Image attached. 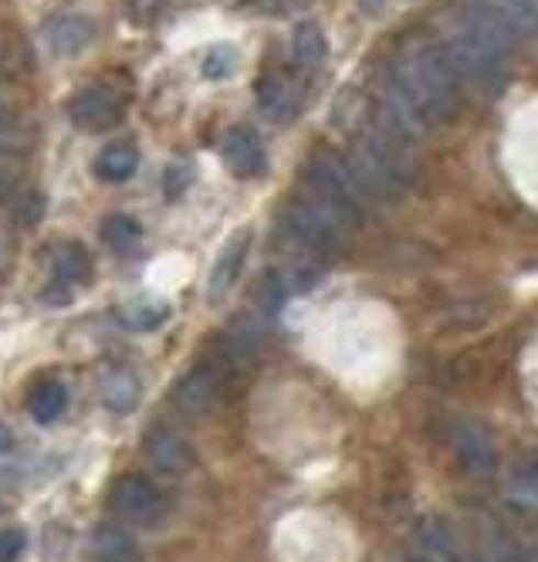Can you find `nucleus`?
I'll use <instances>...</instances> for the list:
<instances>
[{
	"mask_svg": "<svg viewBox=\"0 0 538 562\" xmlns=\"http://www.w3.org/2000/svg\"><path fill=\"white\" fill-rule=\"evenodd\" d=\"M461 109V78L440 42L427 34L410 37L396 52L380 92V119L400 133L424 136L447 126Z\"/></svg>",
	"mask_w": 538,
	"mask_h": 562,
	"instance_id": "nucleus-1",
	"label": "nucleus"
},
{
	"mask_svg": "<svg viewBox=\"0 0 538 562\" xmlns=\"http://www.w3.org/2000/svg\"><path fill=\"white\" fill-rule=\"evenodd\" d=\"M346 167L359 193L369 200H383V204H393V200L406 196L413 187V177H417V167H413V156H410V136L390 126L386 119H380L377 130L362 133L352 143Z\"/></svg>",
	"mask_w": 538,
	"mask_h": 562,
	"instance_id": "nucleus-2",
	"label": "nucleus"
},
{
	"mask_svg": "<svg viewBox=\"0 0 538 562\" xmlns=\"http://www.w3.org/2000/svg\"><path fill=\"white\" fill-rule=\"evenodd\" d=\"M512 48L515 45L508 37L494 31L484 18H478L468 4L453 14L447 37H444V52L461 82L487 95L505 86Z\"/></svg>",
	"mask_w": 538,
	"mask_h": 562,
	"instance_id": "nucleus-3",
	"label": "nucleus"
},
{
	"mask_svg": "<svg viewBox=\"0 0 538 562\" xmlns=\"http://www.w3.org/2000/svg\"><path fill=\"white\" fill-rule=\"evenodd\" d=\"M305 200L343 234L359 227V221H362V207H359L362 193H359L349 167L336 156H312L309 159Z\"/></svg>",
	"mask_w": 538,
	"mask_h": 562,
	"instance_id": "nucleus-4",
	"label": "nucleus"
},
{
	"mask_svg": "<svg viewBox=\"0 0 538 562\" xmlns=\"http://www.w3.org/2000/svg\"><path fill=\"white\" fill-rule=\"evenodd\" d=\"M109 505L115 515H122L133 526H156V521L167 515V502H162L159 488L143 474H126L112 485Z\"/></svg>",
	"mask_w": 538,
	"mask_h": 562,
	"instance_id": "nucleus-5",
	"label": "nucleus"
},
{
	"mask_svg": "<svg viewBox=\"0 0 538 562\" xmlns=\"http://www.w3.org/2000/svg\"><path fill=\"white\" fill-rule=\"evenodd\" d=\"M281 231L288 240H295V245H302L309 255H325L333 251L339 245L343 231H336L333 224H328L309 200H299V204H288L281 211Z\"/></svg>",
	"mask_w": 538,
	"mask_h": 562,
	"instance_id": "nucleus-6",
	"label": "nucleus"
},
{
	"mask_svg": "<svg viewBox=\"0 0 538 562\" xmlns=\"http://www.w3.org/2000/svg\"><path fill=\"white\" fill-rule=\"evenodd\" d=\"M71 119L81 130H92V133H105L112 126H119L122 119V102L115 99V92L92 86V89H81L71 102H68Z\"/></svg>",
	"mask_w": 538,
	"mask_h": 562,
	"instance_id": "nucleus-7",
	"label": "nucleus"
},
{
	"mask_svg": "<svg viewBox=\"0 0 538 562\" xmlns=\"http://www.w3.org/2000/svg\"><path fill=\"white\" fill-rule=\"evenodd\" d=\"M453 451H458L461 464L478 474V477H487L494 468H498V451H494V440L487 434L484 424L478 420H464L453 430Z\"/></svg>",
	"mask_w": 538,
	"mask_h": 562,
	"instance_id": "nucleus-8",
	"label": "nucleus"
},
{
	"mask_svg": "<svg viewBox=\"0 0 538 562\" xmlns=\"http://www.w3.org/2000/svg\"><path fill=\"white\" fill-rule=\"evenodd\" d=\"M247 248H251V234L240 231V234H234V237L227 240L224 251L217 255V261H214V268H211V278H206V299H211L214 305L224 302V299L231 295V289L237 285L240 268H244V261H247Z\"/></svg>",
	"mask_w": 538,
	"mask_h": 562,
	"instance_id": "nucleus-9",
	"label": "nucleus"
},
{
	"mask_svg": "<svg viewBox=\"0 0 538 562\" xmlns=\"http://www.w3.org/2000/svg\"><path fill=\"white\" fill-rule=\"evenodd\" d=\"M221 156H224L227 170H231L234 177H240V180L261 177L265 167H268V153H265L261 139H258L251 130H231V133L224 136Z\"/></svg>",
	"mask_w": 538,
	"mask_h": 562,
	"instance_id": "nucleus-10",
	"label": "nucleus"
},
{
	"mask_svg": "<svg viewBox=\"0 0 538 562\" xmlns=\"http://www.w3.org/2000/svg\"><path fill=\"white\" fill-rule=\"evenodd\" d=\"M96 37V24L86 14H58L45 27V42L58 58H75L89 48Z\"/></svg>",
	"mask_w": 538,
	"mask_h": 562,
	"instance_id": "nucleus-11",
	"label": "nucleus"
},
{
	"mask_svg": "<svg viewBox=\"0 0 538 562\" xmlns=\"http://www.w3.org/2000/svg\"><path fill=\"white\" fill-rule=\"evenodd\" d=\"M146 458L153 461V468H159L162 474H187L193 471L197 464V454L193 448L187 445V440L180 434H170V430H153L146 437V445H143Z\"/></svg>",
	"mask_w": 538,
	"mask_h": 562,
	"instance_id": "nucleus-12",
	"label": "nucleus"
},
{
	"mask_svg": "<svg viewBox=\"0 0 538 562\" xmlns=\"http://www.w3.org/2000/svg\"><path fill=\"white\" fill-rule=\"evenodd\" d=\"M221 390V373L214 367H197L173 386V404L183 414H203L214 407Z\"/></svg>",
	"mask_w": 538,
	"mask_h": 562,
	"instance_id": "nucleus-13",
	"label": "nucleus"
},
{
	"mask_svg": "<svg viewBox=\"0 0 538 562\" xmlns=\"http://www.w3.org/2000/svg\"><path fill=\"white\" fill-rule=\"evenodd\" d=\"M255 99H258V109L274 119V123H288V119H295L299 109H302V95L292 82H284V78H265L255 89Z\"/></svg>",
	"mask_w": 538,
	"mask_h": 562,
	"instance_id": "nucleus-14",
	"label": "nucleus"
},
{
	"mask_svg": "<svg viewBox=\"0 0 538 562\" xmlns=\"http://www.w3.org/2000/svg\"><path fill=\"white\" fill-rule=\"evenodd\" d=\"M92 170L105 183H126L139 170V149L133 143H122V139L119 143H109V146L99 149Z\"/></svg>",
	"mask_w": 538,
	"mask_h": 562,
	"instance_id": "nucleus-15",
	"label": "nucleus"
},
{
	"mask_svg": "<svg viewBox=\"0 0 538 562\" xmlns=\"http://www.w3.org/2000/svg\"><path fill=\"white\" fill-rule=\"evenodd\" d=\"M261 349V326L255 315H237L224 333V356L231 363H244V359L258 356Z\"/></svg>",
	"mask_w": 538,
	"mask_h": 562,
	"instance_id": "nucleus-16",
	"label": "nucleus"
},
{
	"mask_svg": "<svg viewBox=\"0 0 538 562\" xmlns=\"http://www.w3.org/2000/svg\"><path fill=\"white\" fill-rule=\"evenodd\" d=\"M143 386L133 370H112L102 383V400L112 414H133L139 407Z\"/></svg>",
	"mask_w": 538,
	"mask_h": 562,
	"instance_id": "nucleus-17",
	"label": "nucleus"
},
{
	"mask_svg": "<svg viewBox=\"0 0 538 562\" xmlns=\"http://www.w3.org/2000/svg\"><path fill=\"white\" fill-rule=\"evenodd\" d=\"M65 407H68V390H65V383H58V380H45V383H37L34 390H31V396H27V411H31V417L37 420V424H55L61 414H65Z\"/></svg>",
	"mask_w": 538,
	"mask_h": 562,
	"instance_id": "nucleus-18",
	"label": "nucleus"
},
{
	"mask_svg": "<svg viewBox=\"0 0 538 562\" xmlns=\"http://www.w3.org/2000/svg\"><path fill=\"white\" fill-rule=\"evenodd\" d=\"M92 552L99 562H136L139 559L133 536L119 526H99L92 536Z\"/></svg>",
	"mask_w": 538,
	"mask_h": 562,
	"instance_id": "nucleus-19",
	"label": "nucleus"
},
{
	"mask_svg": "<svg viewBox=\"0 0 538 562\" xmlns=\"http://www.w3.org/2000/svg\"><path fill=\"white\" fill-rule=\"evenodd\" d=\"M55 271H58V278L65 281V285H89V281H92V258L81 245L68 240V245H61L55 251Z\"/></svg>",
	"mask_w": 538,
	"mask_h": 562,
	"instance_id": "nucleus-20",
	"label": "nucleus"
},
{
	"mask_svg": "<svg viewBox=\"0 0 538 562\" xmlns=\"http://www.w3.org/2000/svg\"><path fill=\"white\" fill-rule=\"evenodd\" d=\"M292 52H295V61H299L302 68H315V65H322V61H325V55H328V42H325L322 27H318V24H312V21L299 24V27H295V34H292Z\"/></svg>",
	"mask_w": 538,
	"mask_h": 562,
	"instance_id": "nucleus-21",
	"label": "nucleus"
},
{
	"mask_svg": "<svg viewBox=\"0 0 538 562\" xmlns=\"http://www.w3.org/2000/svg\"><path fill=\"white\" fill-rule=\"evenodd\" d=\"M102 240H105V245H109L112 251L130 255V251L139 248L143 227H139V221H133V217H126V214H112V217L102 224Z\"/></svg>",
	"mask_w": 538,
	"mask_h": 562,
	"instance_id": "nucleus-22",
	"label": "nucleus"
},
{
	"mask_svg": "<svg viewBox=\"0 0 538 562\" xmlns=\"http://www.w3.org/2000/svg\"><path fill=\"white\" fill-rule=\"evenodd\" d=\"M122 318H126L130 329H139V333H149V329H159L162 323L170 318V308L162 302H149V299H139L133 305L122 308Z\"/></svg>",
	"mask_w": 538,
	"mask_h": 562,
	"instance_id": "nucleus-23",
	"label": "nucleus"
},
{
	"mask_svg": "<svg viewBox=\"0 0 538 562\" xmlns=\"http://www.w3.org/2000/svg\"><path fill=\"white\" fill-rule=\"evenodd\" d=\"M237 65H240V58H237L234 45H214L211 52L203 55L200 71H203L206 82H224V78H231L237 71Z\"/></svg>",
	"mask_w": 538,
	"mask_h": 562,
	"instance_id": "nucleus-24",
	"label": "nucleus"
},
{
	"mask_svg": "<svg viewBox=\"0 0 538 562\" xmlns=\"http://www.w3.org/2000/svg\"><path fill=\"white\" fill-rule=\"evenodd\" d=\"M284 302H288V281H284V274L268 271L261 278V285H258V308L265 315H274Z\"/></svg>",
	"mask_w": 538,
	"mask_h": 562,
	"instance_id": "nucleus-25",
	"label": "nucleus"
},
{
	"mask_svg": "<svg viewBox=\"0 0 538 562\" xmlns=\"http://www.w3.org/2000/svg\"><path fill=\"white\" fill-rule=\"evenodd\" d=\"M508 498H512L518 508L538 512V468H525V471H518V474L512 477Z\"/></svg>",
	"mask_w": 538,
	"mask_h": 562,
	"instance_id": "nucleus-26",
	"label": "nucleus"
},
{
	"mask_svg": "<svg viewBox=\"0 0 538 562\" xmlns=\"http://www.w3.org/2000/svg\"><path fill=\"white\" fill-rule=\"evenodd\" d=\"M190 183H193V167H190V164H170L167 180H162V187H167V196H170V200L183 196Z\"/></svg>",
	"mask_w": 538,
	"mask_h": 562,
	"instance_id": "nucleus-27",
	"label": "nucleus"
},
{
	"mask_svg": "<svg viewBox=\"0 0 538 562\" xmlns=\"http://www.w3.org/2000/svg\"><path fill=\"white\" fill-rule=\"evenodd\" d=\"M27 546V536L24 529H4L0 532V562H14Z\"/></svg>",
	"mask_w": 538,
	"mask_h": 562,
	"instance_id": "nucleus-28",
	"label": "nucleus"
},
{
	"mask_svg": "<svg viewBox=\"0 0 538 562\" xmlns=\"http://www.w3.org/2000/svg\"><path fill=\"white\" fill-rule=\"evenodd\" d=\"M18 146V130H14V115L0 105V153H11Z\"/></svg>",
	"mask_w": 538,
	"mask_h": 562,
	"instance_id": "nucleus-29",
	"label": "nucleus"
},
{
	"mask_svg": "<svg viewBox=\"0 0 538 562\" xmlns=\"http://www.w3.org/2000/svg\"><path fill=\"white\" fill-rule=\"evenodd\" d=\"M359 8H362L369 18H380V14L390 8V0H359Z\"/></svg>",
	"mask_w": 538,
	"mask_h": 562,
	"instance_id": "nucleus-30",
	"label": "nucleus"
},
{
	"mask_svg": "<svg viewBox=\"0 0 538 562\" xmlns=\"http://www.w3.org/2000/svg\"><path fill=\"white\" fill-rule=\"evenodd\" d=\"M11 190H14V177H11L4 167H0V200H8V196H11Z\"/></svg>",
	"mask_w": 538,
	"mask_h": 562,
	"instance_id": "nucleus-31",
	"label": "nucleus"
},
{
	"mask_svg": "<svg viewBox=\"0 0 538 562\" xmlns=\"http://www.w3.org/2000/svg\"><path fill=\"white\" fill-rule=\"evenodd\" d=\"M11 448H14V437H11V430L4 424H0V458L11 454Z\"/></svg>",
	"mask_w": 538,
	"mask_h": 562,
	"instance_id": "nucleus-32",
	"label": "nucleus"
},
{
	"mask_svg": "<svg viewBox=\"0 0 538 562\" xmlns=\"http://www.w3.org/2000/svg\"><path fill=\"white\" fill-rule=\"evenodd\" d=\"M525 562H538V546H535V549H531V552L525 555Z\"/></svg>",
	"mask_w": 538,
	"mask_h": 562,
	"instance_id": "nucleus-33",
	"label": "nucleus"
},
{
	"mask_svg": "<svg viewBox=\"0 0 538 562\" xmlns=\"http://www.w3.org/2000/svg\"><path fill=\"white\" fill-rule=\"evenodd\" d=\"M528 4H531V8H535V11H538V0H528Z\"/></svg>",
	"mask_w": 538,
	"mask_h": 562,
	"instance_id": "nucleus-34",
	"label": "nucleus"
}]
</instances>
